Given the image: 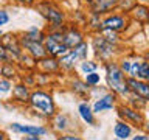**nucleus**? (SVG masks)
Here are the masks:
<instances>
[{
  "label": "nucleus",
  "instance_id": "1",
  "mask_svg": "<svg viewBox=\"0 0 149 140\" xmlns=\"http://www.w3.org/2000/svg\"><path fill=\"white\" fill-rule=\"evenodd\" d=\"M34 8L48 23V31L64 30L65 23H67V13L59 6L56 0H39V2H36Z\"/></svg>",
  "mask_w": 149,
  "mask_h": 140
},
{
  "label": "nucleus",
  "instance_id": "2",
  "mask_svg": "<svg viewBox=\"0 0 149 140\" xmlns=\"http://www.w3.org/2000/svg\"><path fill=\"white\" fill-rule=\"evenodd\" d=\"M104 70H106L107 86H109L112 90L116 92V93H123V95L129 92V87H127V83H126L124 73H123V70L120 69L118 64L107 61V62H104Z\"/></svg>",
  "mask_w": 149,
  "mask_h": 140
},
{
  "label": "nucleus",
  "instance_id": "3",
  "mask_svg": "<svg viewBox=\"0 0 149 140\" xmlns=\"http://www.w3.org/2000/svg\"><path fill=\"white\" fill-rule=\"evenodd\" d=\"M30 104L33 109L40 112L44 117H53L56 114V104L53 100V95L45 90H33L30 95Z\"/></svg>",
  "mask_w": 149,
  "mask_h": 140
},
{
  "label": "nucleus",
  "instance_id": "4",
  "mask_svg": "<svg viewBox=\"0 0 149 140\" xmlns=\"http://www.w3.org/2000/svg\"><path fill=\"white\" fill-rule=\"evenodd\" d=\"M88 51H90V45L84 41L82 44H79L78 47L68 50L64 56L58 58L59 59V67L62 69V70H65V72H72V70H74V67H76L78 62L87 59Z\"/></svg>",
  "mask_w": 149,
  "mask_h": 140
},
{
  "label": "nucleus",
  "instance_id": "5",
  "mask_svg": "<svg viewBox=\"0 0 149 140\" xmlns=\"http://www.w3.org/2000/svg\"><path fill=\"white\" fill-rule=\"evenodd\" d=\"M44 47H45L47 55L53 56V58H61V56H64L68 51V48L62 42V30L47 31L45 39H44Z\"/></svg>",
  "mask_w": 149,
  "mask_h": 140
},
{
  "label": "nucleus",
  "instance_id": "6",
  "mask_svg": "<svg viewBox=\"0 0 149 140\" xmlns=\"http://www.w3.org/2000/svg\"><path fill=\"white\" fill-rule=\"evenodd\" d=\"M92 50H93V53H95L96 58H100L101 61L107 62L115 51V44H110V42L106 41L101 34H96L92 39Z\"/></svg>",
  "mask_w": 149,
  "mask_h": 140
},
{
  "label": "nucleus",
  "instance_id": "7",
  "mask_svg": "<svg viewBox=\"0 0 149 140\" xmlns=\"http://www.w3.org/2000/svg\"><path fill=\"white\" fill-rule=\"evenodd\" d=\"M84 37H86V34H84V31L79 27L65 23V27L62 30V42L65 44V47H67L68 50H72L74 47H78L79 44H82V42L86 41Z\"/></svg>",
  "mask_w": 149,
  "mask_h": 140
},
{
  "label": "nucleus",
  "instance_id": "8",
  "mask_svg": "<svg viewBox=\"0 0 149 140\" xmlns=\"http://www.w3.org/2000/svg\"><path fill=\"white\" fill-rule=\"evenodd\" d=\"M120 0H86L87 8L90 9V14L102 16V14L110 13L112 9L118 6Z\"/></svg>",
  "mask_w": 149,
  "mask_h": 140
},
{
  "label": "nucleus",
  "instance_id": "9",
  "mask_svg": "<svg viewBox=\"0 0 149 140\" xmlns=\"http://www.w3.org/2000/svg\"><path fill=\"white\" fill-rule=\"evenodd\" d=\"M20 41V45H22V50L28 53L33 59H40L47 56V51H45V47H44V42H36V41H28V39H23V37H19Z\"/></svg>",
  "mask_w": 149,
  "mask_h": 140
},
{
  "label": "nucleus",
  "instance_id": "10",
  "mask_svg": "<svg viewBox=\"0 0 149 140\" xmlns=\"http://www.w3.org/2000/svg\"><path fill=\"white\" fill-rule=\"evenodd\" d=\"M127 25V19L121 14H107L102 19V30H110L115 33L123 31Z\"/></svg>",
  "mask_w": 149,
  "mask_h": 140
},
{
  "label": "nucleus",
  "instance_id": "11",
  "mask_svg": "<svg viewBox=\"0 0 149 140\" xmlns=\"http://www.w3.org/2000/svg\"><path fill=\"white\" fill-rule=\"evenodd\" d=\"M9 129L13 132L17 134H25V135H45L48 131L44 126H37V125H22V123H11Z\"/></svg>",
  "mask_w": 149,
  "mask_h": 140
},
{
  "label": "nucleus",
  "instance_id": "12",
  "mask_svg": "<svg viewBox=\"0 0 149 140\" xmlns=\"http://www.w3.org/2000/svg\"><path fill=\"white\" fill-rule=\"evenodd\" d=\"M36 69L39 70L40 73L53 75V73H56L61 69L59 67V59L47 55V56H44V58H40V59L36 61Z\"/></svg>",
  "mask_w": 149,
  "mask_h": 140
},
{
  "label": "nucleus",
  "instance_id": "13",
  "mask_svg": "<svg viewBox=\"0 0 149 140\" xmlns=\"http://www.w3.org/2000/svg\"><path fill=\"white\" fill-rule=\"evenodd\" d=\"M126 83H127L129 90H132L137 97L149 101V81H143V79H137V78H129V79H126Z\"/></svg>",
  "mask_w": 149,
  "mask_h": 140
},
{
  "label": "nucleus",
  "instance_id": "14",
  "mask_svg": "<svg viewBox=\"0 0 149 140\" xmlns=\"http://www.w3.org/2000/svg\"><path fill=\"white\" fill-rule=\"evenodd\" d=\"M11 93H13V100L17 101V103H30V95H31V90L28 89V86L25 83H17L14 84L13 89H11Z\"/></svg>",
  "mask_w": 149,
  "mask_h": 140
},
{
  "label": "nucleus",
  "instance_id": "15",
  "mask_svg": "<svg viewBox=\"0 0 149 140\" xmlns=\"http://www.w3.org/2000/svg\"><path fill=\"white\" fill-rule=\"evenodd\" d=\"M113 104H115V95L113 93H106V95H102L101 98H98V100L95 101L92 111H93V114H100V112H102V111L112 109Z\"/></svg>",
  "mask_w": 149,
  "mask_h": 140
},
{
  "label": "nucleus",
  "instance_id": "16",
  "mask_svg": "<svg viewBox=\"0 0 149 140\" xmlns=\"http://www.w3.org/2000/svg\"><path fill=\"white\" fill-rule=\"evenodd\" d=\"M140 65H141V61L137 59H123L120 64V69L123 70V73H127L130 78H137L138 79V72H140Z\"/></svg>",
  "mask_w": 149,
  "mask_h": 140
},
{
  "label": "nucleus",
  "instance_id": "17",
  "mask_svg": "<svg viewBox=\"0 0 149 140\" xmlns=\"http://www.w3.org/2000/svg\"><path fill=\"white\" fill-rule=\"evenodd\" d=\"M78 112H79V117L82 118L84 123H87L88 126L95 125V114H93L92 107L88 106V103H81L78 106Z\"/></svg>",
  "mask_w": 149,
  "mask_h": 140
},
{
  "label": "nucleus",
  "instance_id": "18",
  "mask_svg": "<svg viewBox=\"0 0 149 140\" xmlns=\"http://www.w3.org/2000/svg\"><path fill=\"white\" fill-rule=\"evenodd\" d=\"M148 11H149V6L141 5V3H135L129 9V14L138 22H148Z\"/></svg>",
  "mask_w": 149,
  "mask_h": 140
},
{
  "label": "nucleus",
  "instance_id": "19",
  "mask_svg": "<svg viewBox=\"0 0 149 140\" xmlns=\"http://www.w3.org/2000/svg\"><path fill=\"white\" fill-rule=\"evenodd\" d=\"M20 37H23V39H28V41L44 42V39H45V31L40 30V28H37V27H31V28H28V30L23 33Z\"/></svg>",
  "mask_w": 149,
  "mask_h": 140
},
{
  "label": "nucleus",
  "instance_id": "20",
  "mask_svg": "<svg viewBox=\"0 0 149 140\" xmlns=\"http://www.w3.org/2000/svg\"><path fill=\"white\" fill-rule=\"evenodd\" d=\"M120 115L124 117V118H129L130 121H134V123L137 125H143V117L140 112H137L135 109H130V107H120Z\"/></svg>",
  "mask_w": 149,
  "mask_h": 140
},
{
  "label": "nucleus",
  "instance_id": "21",
  "mask_svg": "<svg viewBox=\"0 0 149 140\" xmlns=\"http://www.w3.org/2000/svg\"><path fill=\"white\" fill-rule=\"evenodd\" d=\"M0 75L5 79H14L17 76V70H16V64L14 62H3L0 65Z\"/></svg>",
  "mask_w": 149,
  "mask_h": 140
},
{
  "label": "nucleus",
  "instance_id": "22",
  "mask_svg": "<svg viewBox=\"0 0 149 140\" xmlns=\"http://www.w3.org/2000/svg\"><path fill=\"white\" fill-rule=\"evenodd\" d=\"M113 132L116 135V139L126 140L130 135V132H132V128H130L129 125H126L124 121H118V123L115 125V128H113Z\"/></svg>",
  "mask_w": 149,
  "mask_h": 140
},
{
  "label": "nucleus",
  "instance_id": "23",
  "mask_svg": "<svg viewBox=\"0 0 149 140\" xmlns=\"http://www.w3.org/2000/svg\"><path fill=\"white\" fill-rule=\"evenodd\" d=\"M54 121H53V125H54V128L56 129H59V131H67L68 128V117L65 115V114H54Z\"/></svg>",
  "mask_w": 149,
  "mask_h": 140
},
{
  "label": "nucleus",
  "instance_id": "24",
  "mask_svg": "<svg viewBox=\"0 0 149 140\" xmlns=\"http://www.w3.org/2000/svg\"><path fill=\"white\" fill-rule=\"evenodd\" d=\"M72 87H73V92L78 93V95H86L90 90V86H87L86 81H81V79H74Z\"/></svg>",
  "mask_w": 149,
  "mask_h": 140
},
{
  "label": "nucleus",
  "instance_id": "25",
  "mask_svg": "<svg viewBox=\"0 0 149 140\" xmlns=\"http://www.w3.org/2000/svg\"><path fill=\"white\" fill-rule=\"evenodd\" d=\"M79 69H81V72H82L84 75L92 73V72H96V69H98V62H95V61L84 59V61H81V64H79Z\"/></svg>",
  "mask_w": 149,
  "mask_h": 140
},
{
  "label": "nucleus",
  "instance_id": "26",
  "mask_svg": "<svg viewBox=\"0 0 149 140\" xmlns=\"http://www.w3.org/2000/svg\"><path fill=\"white\" fill-rule=\"evenodd\" d=\"M84 81H86L87 86H90V87H95L100 84L101 81V75L98 73V72H92V73H87L86 76H84Z\"/></svg>",
  "mask_w": 149,
  "mask_h": 140
},
{
  "label": "nucleus",
  "instance_id": "27",
  "mask_svg": "<svg viewBox=\"0 0 149 140\" xmlns=\"http://www.w3.org/2000/svg\"><path fill=\"white\" fill-rule=\"evenodd\" d=\"M11 89H13V83L9 79H5V78H0V95L5 97L8 93H11Z\"/></svg>",
  "mask_w": 149,
  "mask_h": 140
},
{
  "label": "nucleus",
  "instance_id": "28",
  "mask_svg": "<svg viewBox=\"0 0 149 140\" xmlns=\"http://www.w3.org/2000/svg\"><path fill=\"white\" fill-rule=\"evenodd\" d=\"M138 79L149 81V62H146V61H141V65H140V72H138Z\"/></svg>",
  "mask_w": 149,
  "mask_h": 140
},
{
  "label": "nucleus",
  "instance_id": "29",
  "mask_svg": "<svg viewBox=\"0 0 149 140\" xmlns=\"http://www.w3.org/2000/svg\"><path fill=\"white\" fill-rule=\"evenodd\" d=\"M3 62H13V58L8 53V50L0 44V64H3Z\"/></svg>",
  "mask_w": 149,
  "mask_h": 140
},
{
  "label": "nucleus",
  "instance_id": "30",
  "mask_svg": "<svg viewBox=\"0 0 149 140\" xmlns=\"http://www.w3.org/2000/svg\"><path fill=\"white\" fill-rule=\"evenodd\" d=\"M8 22H9V14L5 9H0V28L3 25H6Z\"/></svg>",
  "mask_w": 149,
  "mask_h": 140
},
{
  "label": "nucleus",
  "instance_id": "31",
  "mask_svg": "<svg viewBox=\"0 0 149 140\" xmlns=\"http://www.w3.org/2000/svg\"><path fill=\"white\" fill-rule=\"evenodd\" d=\"M58 140H82V139L78 137V135H73V134H65L62 137H59Z\"/></svg>",
  "mask_w": 149,
  "mask_h": 140
},
{
  "label": "nucleus",
  "instance_id": "32",
  "mask_svg": "<svg viewBox=\"0 0 149 140\" xmlns=\"http://www.w3.org/2000/svg\"><path fill=\"white\" fill-rule=\"evenodd\" d=\"M16 2L20 5H25V6H34L37 0H16Z\"/></svg>",
  "mask_w": 149,
  "mask_h": 140
},
{
  "label": "nucleus",
  "instance_id": "33",
  "mask_svg": "<svg viewBox=\"0 0 149 140\" xmlns=\"http://www.w3.org/2000/svg\"><path fill=\"white\" fill-rule=\"evenodd\" d=\"M23 140H40L39 135H26V137H23Z\"/></svg>",
  "mask_w": 149,
  "mask_h": 140
},
{
  "label": "nucleus",
  "instance_id": "34",
  "mask_svg": "<svg viewBox=\"0 0 149 140\" xmlns=\"http://www.w3.org/2000/svg\"><path fill=\"white\" fill-rule=\"evenodd\" d=\"M132 140H149V139L146 137V135H141V134H140V135H135Z\"/></svg>",
  "mask_w": 149,
  "mask_h": 140
},
{
  "label": "nucleus",
  "instance_id": "35",
  "mask_svg": "<svg viewBox=\"0 0 149 140\" xmlns=\"http://www.w3.org/2000/svg\"><path fill=\"white\" fill-rule=\"evenodd\" d=\"M0 140H8V137H6V134H5L3 131H0Z\"/></svg>",
  "mask_w": 149,
  "mask_h": 140
},
{
  "label": "nucleus",
  "instance_id": "36",
  "mask_svg": "<svg viewBox=\"0 0 149 140\" xmlns=\"http://www.w3.org/2000/svg\"><path fill=\"white\" fill-rule=\"evenodd\" d=\"M140 2H148L149 3V0H140Z\"/></svg>",
  "mask_w": 149,
  "mask_h": 140
},
{
  "label": "nucleus",
  "instance_id": "37",
  "mask_svg": "<svg viewBox=\"0 0 149 140\" xmlns=\"http://www.w3.org/2000/svg\"><path fill=\"white\" fill-rule=\"evenodd\" d=\"M2 34H3V33H2V30H0V37H2Z\"/></svg>",
  "mask_w": 149,
  "mask_h": 140
},
{
  "label": "nucleus",
  "instance_id": "38",
  "mask_svg": "<svg viewBox=\"0 0 149 140\" xmlns=\"http://www.w3.org/2000/svg\"><path fill=\"white\" fill-rule=\"evenodd\" d=\"M148 22H149V11H148Z\"/></svg>",
  "mask_w": 149,
  "mask_h": 140
},
{
  "label": "nucleus",
  "instance_id": "39",
  "mask_svg": "<svg viewBox=\"0 0 149 140\" xmlns=\"http://www.w3.org/2000/svg\"><path fill=\"white\" fill-rule=\"evenodd\" d=\"M0 111H2V103H0Z\"/></svg>",
  "mask_w": 149,
  "mask_h": 140
},
{
  "label": "nucleus",
  "instance_id": "40",
  "mask_svg": "<svg viewBox=\"0 0 149 140\" xmlns=\"http://www.w3.org/2000/svg\"><path fill=\"white\" fill-rule=\"evenodd\" d=\"M58 2H65V0H58Z\"/></svg>",
  "mask_w": 149,
  "mask_h": 140
},
{
  "label": "nucleus",
  "instance_id": "41",
  "mask_svg": "<svg viewBox=\"0 0 149 140\" xmlns=\"http://www.w3.org/2000/svg\"><path fill=\"white\" fill-rule=\"evenodd\" d=\"M0 65H2V64H0Z\"/></svg>",
  "mask_w": 149,
  "mask_h": 140
},
{
  "label": "nucleus",
  "instance_id": "42",
  "mask_svg": "<svg viewBox=\"0 0 149 140\" xmlns=\"http://www.w3.org/2000/svg\"><path fill=\"white\" fill-rule=\"evenodd\" d=\"M118 140H120V139H118Z\"/></svg>",
  "mask_w": 149,
  "mask_h": 140
}]
</instances>
